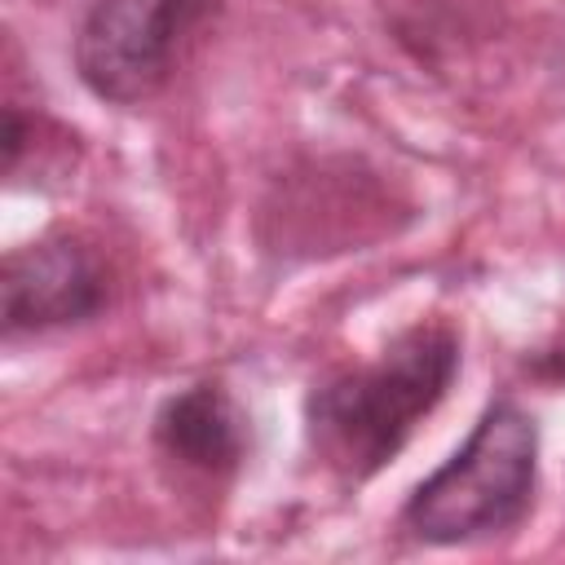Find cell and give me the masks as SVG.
Segmentation results:
<instances>
[{"label": "cell", "instance_id": "cell-2", "mask_svg": "<svg viewBox=\"0 0 565 565\" xmlns=\"http://www.w3.org/2000/svg\"><path fill=\"white\" fill-rule=\"evenodd\" d=\"M539 428L516 402H494L472 437L406 503V525L424 543H463L512 530L534 494Z\"/></svg>", "mask_w": 565, "mask_h": 565}, {"label": "cell", "instance_id": "cell-5", "mask_svg": "<svg viewBox=\"0 0 565 565\" xmlns=\"http://www.w3.org/2000/svg\"><path fill=\"white\" fill-rule=\"evenodd\" d=\"M159 446L199 472H225L243 455V419L216 384H199L159 411Z\"/></svg>", "mask_w": 565, "mask_h": 565}, {"label": "cell", "instance_id": "cell-1", "mask_svg": "<svg viewBox=\"0 0 565 565\" xmlns=\"http://www.w3.org/2000/svg\"><path fill=\"white\" fill-rule=\"evenodd\" d=\"M459 366V335L446 322L402 331L371 366L331 375L309 397V437L349 481L380 472L415 424L446 397Z\"/></svg>", "mask_w": 565, "mask_h": 565}, {"label": "cell", "instance_id": "cell-3", "mask_svg": "<svg viewBox=\"0 0 565 565\" xmlns=\"http://www.w3.org/2000/svg\"><path fill=\"white\" fill-rule=\"evenodd\" d=\"M216 9L221 0H102L75 35L79 79L119 106L154 97Z\"/></svg>", "mask_w": 565, "mask_h": 565}, {"label": "cell", "instance_id": "cell-4", "mask_svg": "<svg viewBox=\"0 0 565 565\" xmlns=\"http://www.w3.org/2000/svg\"><path fill=\"white\" fill-rule=\"evenodd\" d=\"M4 327L44 331L62 322H79L102 309V274L93 256L71 238H44L4 260Z\"/></svg>", "mask_w": 565, "mask_h": 565}]
</instances>
